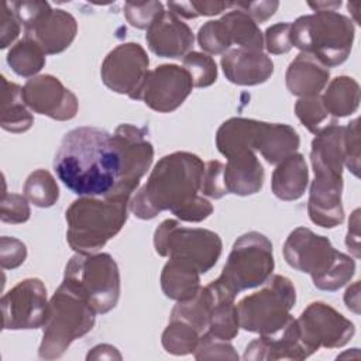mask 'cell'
I'll return each mask as SVG.
<instances>
[{"instance_id":"cell-14","label":"cell","mask_w":361,"mask_h":361,"mask_svg":"<svg viewBox=\"0 0 361 361\" xmlns=\"http://www.w3.org/2000/svg\"><path fill=\"white\" fill-rule=\"evenodd\" d=\"M3 329L4 330H32L44 327L49 302L47 288L38 278H27L18 282L1 298Z\"/></svg>"},{"instance_id":"cell-47","label":"cell","mask_w":361,"mask_h":361,"mask_svg":"<svg viewBox=\"0 0 361 361\" xmlns=\"http://www.w3.org/2000/svg\"><path fill=\"white\" fill-rule=\"evenodd\" d=\"M27 258V247L14 237L3 235L0 238V264L3 269H16L24 264Z\"/></svg>"},{"instance_id":"cell-10","label":"cell","mask_w":361,"mask_h":361,"mask_svg":"<svg viewBox=\"0 0 361 361\" xmlns=\"http://www.w3.org/2000/svg\"><path fill=\"white\" fill-rule=\"evenodd\" d=\"M274 267L272 243L258 231H248L234 241L217 279L238 295L243 290L264 285L272 275Z\"/></svg>"},{"instance_id":"cell-43","label":"cell","mask_w":361,"mask_h":361,"mask_svg":"<svg viewBox=\"0 0 361 361\" xmlns=\"http://www.w3.org/2000/svg\"><path fill=\"white\" fill-rule=\"evenodd\" d=\"M31 216V209L28 199L24 195L7 193L6 188L1 196V210L0 219L3 223L21 224L25 223Z\"/></svg>"},{"instance_id":"cell-4","label":"cell","mask_w":361,"mask_h":361,"mask_svg":"<svg viewBox=\"0 0 361 361\" xmlns=\"http://www.w3.org/2000/svg\"><path fill=\"white\" fill-rule=\"evenodd\" d=\"M283 257L289 267L309 274L320 290L336 292L347 285L355 274V261L337 251L330 240L307 227L289 233L283 244Z\"/></svg>"},{"instance_id":"cell-33","label":"cell","mask_w":361,"mask_h":361,"mask_svg":"<svg viewBox=\"0 0 361 361\" xmlns=\"http://www.w3.org/2000/svg\"><path fill=\"white\" fill-rule=\"evenodd\" d=\"M7 63L18 76L34 78L45 66V52L24 37L8 49Z\"/></svg>"},{"instance_id":"cell-45","label":"cell","mask_w":361,"mask_h":361,"mask_svg":"<svg viewBox=\"0 0 361 361\" xmlns=\"http://www.w3.org/2000/svg\"><path fill=\"white\" fill-rule=\"evenodd\" d=\"M358 118L351 120L344 127V166L354 175L360 176V137Z\"/></svg>"},{"instance_id":"cell-7","label":"cell","mask_w":361,"mask_h":361,"mask_svg":"<svg viewBox=\"0 0 361 361\" xmlns=\"http://www.w3.org/2000/svg\"><path fill=\"white\" fill-rule=\"evenodd\" d=\"M62 283L83 298L97 314L113 310L120 299V271L107 252L75 254L65 267Z\"/></svg>"},{"instance_id":"cell-34","label":"cell","mask_w":361,"mask_h":361,"mask_svg":"<svg viewBox=\"0 0 361 361\" xmlns=\"http://www.w3.org/2000/svg\"><path fill=\"white\" fill-rule=\"evenodd\" d=\"M212 309V290L209 285L202 286L199 292L188 300L178 302L171 312V319H180L195 326L202 334L207 330Z\"/></svg>"},{"instance_id":"cell-9","label":"cell","mask_w":361,"mask_h":361,"mask_svg":"<svg viewBox=\"0 0 361 361\" xmlns=\"http://www.w3.org/2000/svg\"><path fill=\"white\" fill-rule=\"evenodd\" d=\"M154 247L161 257L183 261L206 274L217 264L223 243L212 230L189 228L173 219H166L154 233Z\"/></svg>"},{"instance_id":"cell-25","label":"cell","mask_w":361,"mask_h":361,"mask_svg":"<svg viewBox=\"0 0 361 361\" xmlns=\"http://www.w3.org/2000/svg\"><path fill=\"white\" fill-rule=\"evenodd\" d=\"M212 290V309L207 333L221 340H233L240 330L235 293L226 288L219 279L209 283Z\"/></svg>"},{"instance_id":"cell-15","label":"cell","mask_w":361,"mask_h":361,"mask_svg":"<svg viewBox=\"0 0 361 361\" xmlns=\"http://www.w3.org/2000/svg\"><path fill=\"white\" fill-rule=\"evenodd\" d=\"M192 78L183 66L164 63L148 72L141 100L154 111L172 113L192 93Z\"/></svg>"},{"instance_id":"cell-23","label":"cell","mask_w":361,"mask_h":361,"mask_svg":"<svg viewBox=\"0 0 361 361\" xmlns=\"http://www.w3.org/2000/svg\"><path fill=\"white\" fill-rule=\"evenodd\" d=\"M329 78V68L307 52H300L289 63L285 73V82L289 93L299 99L320 94V92L327 86Z\"/></svg>"},{"instance_id":"cell-29","label":"cell","mask_w":361,"mask_h":361,"mask_svg":"<svg viewBox=\"0 0 361 361\" xmlns=\"http://www.w3.org/2000/svg\"><path fill=\"white\" fill-rule=\"evenodd\" d=\"M161 288L166 298L182 302L192 299L200 286V272L190 264L168 259L161 272Z\"/></svg>"},{"instance_id":"cell-16","label":"cell","mask_w":361,"mask_h":361,"mask_svg":"<svg viewBox=\"0 0 361 361\" xmlns=\"http://www.w3.org/2000/svg\"><path fill=\"white\" fill-rule=\"evenodd\" d=\"M25 104L34 113L58 121L72 120L79 109L78 97L52 75H37L23 87Z\"/></svg>"},{"instance_id":"cell-53","label":"cell","mask_w":361,"mask_h":361,"mask_svg":"<svg viewBox=\"0 0 361 361\" xmlns=\"http://www.w3.org/2000/svg\"><path fill=\"white\" fill-rule=\"evenodd\" d=\"M309 7H312L314 11L319 10H334L341 6V1H309Z\"/></svg>"},{"instance_id":"cell-40","label":"cell","mask_w":361,"mask_h":361,"mask_svg":"<svg viewBox=\"0 0 361 361\" xmlns=\"http://www.w3.org/2000/svg\"><path fill=\"white\" fill-rule=\"evenodd\" d=\"M233 7V3L227 1H207V0H190V1H168V8L178 17L196 18V17H212L219 16L227 8Z\"/></svg>"},{"instance_id":"cell-24","label":"cell","mask_w":361,"mask_h":361,"mask_svg":"<svg viewBox=\"0 0 361 361\" xmlns=\"http://www.w3.org/2000/svg\"><path fill=\"white\" fill-rule=\"evenodd\" d=\"M264 168L254 151H243L227 158L224 165V183L228 193L248 196L261 190Z\"/></svg>"},{"instance_id":"cell-18","label":"cell","mask_w":361,"mask_h":361,"mask_svg":"<svg viewBox=\"0 0 361 361\" xmlns=\"http://www.w3.org/2000/svg\"><path fill=\"white\" fill-rule=\"evenodd\" d=\"M300 338L296 319H290L283 329L271 336H259L252 340L244 351L243 358L248 361H275V360H305L310 357Z\"/></svg>"},{"instance_id":"cell-42","label":"cell","mask_w":361,"mask_h":361,"mask_svg":"<svg viewBox=\"0 0 361 361\" xmlns=\"http://www.w3.org/2000/svg\"><path fill=\"white\" fill-rule=\"evenodd\" d=\"M162 11L161 1H127L124 4V16L128 24L138 30H148Z\"/></svg>"},{"instance_id":"cell-44","label":"cell","mask_w":361,"mask_h":361,"mask_svg":"<svg viewBox=\"0 0 361 361\" xmlns=\"http://www.w3.org/2000/svg\"><path fill=\"white\" fill-rule=\"evenodd\" d=\"M200 192L212 199H221L228 192L224 183V164L220 161H209L204 165Z\"/></svg>"},{"instance_id":"cell-38","label":"cell","mask_w":361,"mask_h":361,"mask_svg":"<svg viewBox=\"0 0 361 361\" xmlns=\"http://www.w3.org/2000/svg\"><path fill=\"white\" fill-rule=\"evenodd\" d=\"M197 42L207 55H223L233 47L228 31L221 18L204 23L199 28Z\"/></svg>"},{"instance_id":"cell-37","label":"cell","mask_w":361,"mask_h":361,"mask_svg":"<svg viewBox=\"0 0 361 361\" xmlns=\"http://www.w3.org/2000/svg\"><path fill=\"white\" fill-rule=\"evenodd\" d=\"M295 113L299 121L314 135L327 126L336 123V120L327 113L320 94L300 97L295 104Z\"/></svg>"},{"instance_id":"cell-8","label":"cell","mask_w":361,"mask_h":361,"mask_svg":"<svg viewBox=\"0 0 361 361\" xmlns=\"http://www.w3.org/2000/svg\"><path fill=\"white\" fill-rule=\"evenodd\" d=\"M295 303L296 290L292 281L283 275H271L259 290L238 302L240 329L259 336L275 334L292 319Z\"/></svg>"},{"instance_id":"cell-17","label":"cell","mask_w":361,"mask_h":361,"mask_svg":"<svg viewBox=\"0 0 361 361\" xmlns=\"http://www.w3.org/2000/svg\"><path fill=\"white\" fill-rule=\"evenodd\" d=\"M24 34L45 55H55L63 52L73 42L78 34V23L71 13L49 6L31 24L24 27Z\"/></svg>"},{"instance_id":"cell-30","label":"cell","mask_w":361,"mask_h":361,"mask_svg":"<svg viewBox=\"0 0 361 361\" xmlns=\"http://www.w3.org/2000/svg\"><path fill=\"white\" fill-rule=\"evenodd\" d=\"M32 124L34 116L24 102L23 87L1 76V128L14 134H21L28 131Z\"/></svg>"},{"instance_id":"cell-41","label":"cell","mask_w":361,"mask_h":361,"mask_svg":"<svg viewBox=\"0 0 361 361\" xmlns=\"http://www.w3.org/2000/svg\"><path fill=\"white\" fill-rule=\"evenodd\" d=\"M196 360H238V354L227 340L217 338L210 333L204 331L193 351Z\"/></svg>"},{"instance_id":"cell-3","label":"cell","mask_w":361,"mask_h":361,"mask_svg":"<svg viewBox=\"0 0 361 361\" xmlns=\"http://www.w3.org/2000/svg\"><path fill=\"white\" fill-rule=\"evenodd\" d=\"M130 199L80 196L66 209V241L79 254H94L114 238L128 217Z\"/></svg>"},{"instance_id":"cell-26","label":"cell","mask_w":361,"mask_h":361,"mask_svg":"<svg viewBox=\"0 0 361 361\" xmlns=\"http://www.w3.org/2000/svg\"><path fill=\"white\" fill-rule=\"evenodd\" d=\"M300 138L289 124L262 121L255 138L254 151H258L268 164L278 165L298 151Z\"/></svg>"},{"instance_id":"cell-19","label":"cell","mask_w":361,"mask_h":361,"mask_svg":"<svg viewBox=\"0 0 361 361\" xmlns=\"http://www.w3.org/2000/svg\"><path fill=\"white\" fill-rule=\"evenodd\" d=\"M148 48L161 58H180L190 52L195 35L190 27L172 11H162L147 30Z\"/></svg>"},{"instance_id":"cell-20","label":"cell","mask_w":361,"mask_h":361,"mask_svg":"<svg viewBox=\"0 0 361 361\" xmlns=\"http://www.w3.org/2000/svg\"><path fill=\"white\" fill-rule=\"evenodd\" d=\"M224 76L238 86H255L274 73V62L264 51L231 48L220 61Z\"/></svg>"},{"instance_id":"cell-49","label":"cell","mask_w":361,"mask_h":361,"mask_svg":"<svg viewBox=\"0 0 361 361\" xmlns=\"http://www.w3.org/2000/svg\"><path fill=\"white\" fill-rule=\"evenodd\" d=\"M233 7L244 11L248 14L257 24L265 23L268 18H271L275 11L279 7V3L275 0L271 1H241V3H233Z\"/></svg>"},{"instance_id":"cell-1","label":"cell","mask_w":361,"mask_h":361,"mask_svg":"<svg viewBox=\"0 0 361 361\" xmlns=\"http://www.w3.org/2000/svg\"><path fill=\"white\" fill-rule=\"evenodd\" d=\"M59 180L79 196H106L118 180V157L113 134L97 127L68 131L54 158Z\"/></svg>"},{"instance_id":"cell-31","label":"cell","mask_w":361,"mask_h":361,"mask_svg":"<svg viewBox=\"0 0 361 361\" xmlns=\"http://www.w3.org/2000/svg\"><path fill=\"white\" fill-rule=\"evenodd\" d=\"M322 102L334 120L351 116L360 106V85L354 78L337 76L327 85Z\"/></svg>"},{"instance_id":"cell-28","label":"cell","mask_w":361,"mask_h":361,"mask_svg":"<svg viewBox=\"0 0 361 361\" xmlns=\"http://www.w3.org/2000/svg\"><path fill=\"white\" fill-rule=\"evenodd\" d=\"M261 123L259 120L245 117H231L226 120L216 133V147L219 152L230 158L243 151H254Z\"/></svg>"},{"instance_id":"cell-13","label":"cell","mask_w":361,"mask_h":361,"mask_svg":"<svg viewBox=\"0 0 361 361\" xmlns=\"http://www.w3.org/2000/svg\"><path fill=\"white\" fill-rule=\"evenodd\" d=\"M300 338L310 354L320 347L340 348L355 334L351 320L324 302H312L296 319Z\"/></svg>"},{"instance_id":"cell-32","label":"cell","mask_w":361,"mask_h":361,"mask_svg":"<svg viewBox=\"0 0 361 361\" xmlns=\"http://www.w3.org/2000/svg\"><path fill=\"white\" fill-rule=\"evenodd\" d=\"M234 10L226 13L221 17L233 45L237 48L262 51L264 49V35L258 24L244 11L233 7Z\"/></svg>"},{"instance_id":"cell-21","label":"cell","mask_w":361,"mask_h":361,"mask_svg":"<svg viewBox=\"0 0 361 361\" xmlns=\"http://www.w3.org/2000/svg\"><path fill=\"white\" fill-rule=\"evenodd\" d=\"M344 158V126L334 123L316 134L310 149L314 176L341 179Z\"/></svg>"},{"instance_id":"cell-6","label":"cell","mask_w":361,"mask_h":361,"mask_svg":"<svg viewBox=\"0 0 361 361\" xmlns=\"http://www.w3.org/2000/svg\"><path fill=\"white\" fill-rule=\"evenodd\" d=\"M96 314L83 298L61 283L49 299L48 319L38 348L39 358L56 360L62 357L75 340L93 329Z\"/></svg>"},{"instance_id":"cell-22","label":"cell","mask_w":361,"mask_h":361,"mask_svg":"<svg viewBox=\"0 0 361 361\" xmlns=\"http://www.w3.org/2000/svg\"><path fill=\"white\" fill-rule=\"evenodd\" d=\"M343 180L313 179L309 190L307 214L312 223L333 228L344 221V207L341 203Z\"/></svg>"},{"instance_id":"cell-36","label":"cell","mask_w":361,"mask_h":361,"mask_svg":"<svg viewBox=\"0 0 361 361\" xmlns=\"http://www.w3.org/2000/svg\"><path fill=\"white\" fill-rule=\"evenodd\" d=\"M24 196L37 207H51L59 199V188L55 178L47 169L31 172L23 188Z\"/></svg>"},{"instance_id":"cell-27","label":"cell","mask_w":361,"mask_h":361,"mask_svg":"<svg viewBox=\"0 0 361 361\" xmlns=\"http://www.w3.org/2000/svg\"><path fill=\"white\" fill-rule=\"evenodd\" d=\"M309 183V169L305 157L299 152L281 161L274 169L271 189L274 195L283 200L292 202L300 199Z\"/></svg>"},{"instance_id":"cell-51","label":"cell","mask_w":361,"mask_h":361,"mask_svg":"<svg viewBox=\"0 0 361 361\" xmlns=\"http://www.w3.org/2000/svg\"><path fill=\"white\" fill-rule=\"evenodd\" d=\"M86 360H121V354L110 344H99L87 353Z\"/></svg>"},{"instance_id":"cell-2","label":"cell","mask_w":361,"mask_h":361,"mask_svg":"<svg viewBox=\"0 0 361 361\" xmlns=\"http://www.w3.org/2000/svg\"><path fill=\"white\" fill-rule=\"evenodd\" d=\"M204 165L196 154L186 151L162 157L147 183L131 196L130 212L141 220H151L164 210L176 216L199 196Z\"/></svg>"},{"instance_id":"cell-11","label":"cell","mask_w":361,"mask_h":361,"mask_svg":"<svg viewBox=\"0 0 361 361\" xmlns=\"http://www.w3.org/2000/svg\"><path fill=\"white\" fill-rule=\"evenodd\" d=\"M118 157V180L109 195L131 199L141 178L154 159V147L147 138V128L134 124H120L113 134Z\"/></svg>"},{"instance_id":"cell-5","label":"cell","mask_w":361,"mask_h":361,"mask_svg":"<svg viewBox=\"0 0 361 361\" xmlns=\"http://www.w3.org/2000/svg\"><path fill=\"white\" fill-rule=\"evenodd\" d=\"M355 30L351 18L334 10H319L300 16L290 24L292 47L316 56L324 66H338L347 61Z\"/></svg>"},{"instance_id":"cell-48","label":"cell","mask_w":361,"mask_h":361,"mask_svg":"<svg viewBox=\"0 0 361 361\" xmlns=\"http://www.w3.org/2000/svg\"><path fill=\"white\" fill-rule=\"evenodd\" d=\"M21 30V23L16 17L13 8L10 7V3L6 1L3 4L1 10V17H0V47L7 48L11 45Z\"/></svg>"},{"instance_id":"cell-35","label":"cell","mask_w":361,"mask_h":361,"mask_svg":"<svg viewBox=\"0 0 361 361\" xmlns=\"http://www.w3.org/2000/svg\"><path fill=\"white\" fill-rule=\"evenodd\" d=\"M200 336L202 333L190 323L171 319L162 333L161 343L164 350L172 355H188L195 351Z\"/></svg>"},{"instance_id":"cell-46","label":"cell","mask_w":361,"mask_h":361,"mask_svg":"<svg viewBox=\"0 0 361 361\" xmlns=\"http://www.w3.org/2000/svg\"><path fill=\"white\" fill-rule=\"evenodd\" d=\"M264 48L272 55L286 54L292 49L290 23H276L265 30Z\"/></svg>"},{"instance_id":"cell-12","label":"cell","mask_w":361,"mask_h":361,"mask_svg":"<svg viewBox=\"0 0 361 361\" xmlns=\"http://www.w3.org/2000/svg\"><path fill=\"white\" fill-rule=\"evenodd\" d=\"M149 58L137 42H126L113 48L104 58L100 69L103 83L118 94L141 100L148 76Z\"/></svg>"},{"instance_id":"cell-50","label":"cell","mask_w":361,"mask_h":361,"mask_svg":"<svg viewBox=\"0 0 361 361\" xmlns=\"http://www.w3.org/2000/svg\"><path fill=\"white\" fill-rule=\"evenodd\" d=\"M345 245L355 258H360V209H355L348 221Z\"/></svg>"},{"instance_id":"cell-52","label":"cell","mask_w":361,"mask_h":361,"mask_svg":"<svg viewBox=\"0 0 361 361\" xmlns=\"http://www.w3.org/2000/svg\"><path fill=\"white\" fill-rule=\"evenodd\" d=\"M344 303L347 309H350L355 314L360 313V282L358 281L347 288L344 293Z\"/></svg>"},{"instance_id":"cell-39","label":"cell","mask_w":361,"mask_h":361,"mask_svg":"<svg viewBox=\"0 0 361 361\" xmlns=\"http://www.w3.org/2000/svg\"><path fill=\"white\" fill-rule=\"evenodd\" d=\"M183 68L192 78L193 87H207L217 80V65L214 59L197 51H190L183 56Z\"/></svg>"}]
</instances>
